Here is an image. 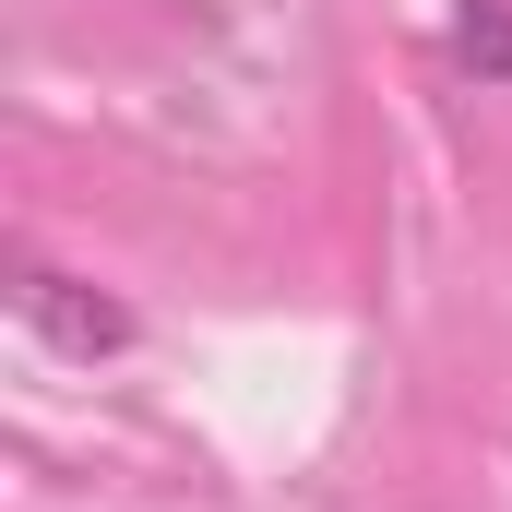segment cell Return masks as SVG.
I'll use <instances>...</instances> for the list:
<instances>
[{"label":"cell","instance_id":"cell-1","mask_svg":"<svg viewBox=\"0 0 512 512\" xmlns=\"http://www.w3.org/2000/svg\"><path fill=\"white\" fill-rule=\"evenodd\" d=\"M12 310H24L60 358H120V346H131V310H120V298H96L84 274H24Z\"/></svg>","mask_w":512,"mask_h":512},{"label":"cell","instance_id":"cell-2","mask_svg":"<svg viewBox=\"0 0 512 512\" xmlns=\"http://www.w3.org/2000/svg\"><path fill=\"white\" fill-rule=\"evenodd\" d=\"M453 60L489 72V84H512V12H501V0H477V12L453 24Z\"/></svg>","mask_w":512,"mask_h":512}]
</instances>
